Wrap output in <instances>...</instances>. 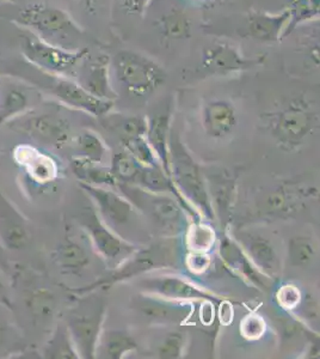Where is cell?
<instances>
[{
	"mask_svg": "<svg viewBox=\"0 0 320 359\" xmlns=\"http://www.w3.org/2000/svg\"><path fill=\"white\" fill-rule=\"evenodd\" d=\"M183 346V338L181 334H171L160 348L162 357H177Z\"/></svg>",
	"mask_w": 320,
	"mask_h": 359,
	"instance_id": "obj_41",
	"label": "cell"
},
{
	"mask_svg": "<svg viewBox=\"0 0 320 359\" xmlns=\"http://www.w3.org/2000/svg\"><path fill=\"white\" fill-rule=\"evenodd\" d=\"M314 123L312 108L304 98H295L272 116V131L286 143L301 142L311 132Z\"/></svg>",
	"mask_w": 320,
	"mask_h": 359,
	"instance_id": "obj_8",
	"label": "cell"
},
{
	"mask_svg": "<svg viewBox=\"0 0 320 359\" xmlns=\"http://www.w3.org/2000/svg\"><path fill=\"white\" fill-rule=\"evenodd\" d=\"M17 164L25 168L30 180L37 184H46L57 179V165L50 156L41 152L30 145H20L13 150Z\"/></svg>",
	"mask_w": 320,
	"mask_h": 359,
	"instance_id": "obj_14",
	"label": "cell"
},
{
	"mask_svg": "<svg viewBox=\"0 0 320 359\" xmlns=\"http://www.w3.org/2000/svg\"><path fill=\"white\" fill-rule=\"evenodd\" d=\"M30 240L28 219L0 191V243L6 252H17L25 248Z\"/></svg>",
	"mask_w": 320,
	"mask_h": 359,
	"instance_id": "obj_12",
	"label": "cell"
},
{
	"mask_svg": "<svg viewBox=\"0 0 320 359\" xmlns=\"http://www.w3.org/2000/svg\"><path fill=\"white\" fill-rule=\"evenodd\" d=\"M267 55L246 57L231 42L216 41L202 50L200 69L211 76H231L257 69L263 65Z\"/></svg>",
	"mask_w": 320,
	"mask_h": 359,
	"instance_id": "obj_4",
	"label": "cell"
},
{
	"mask_svg": "<svg viewBox=\"0 0 320 359\" xmlns=\"http://www.w3.org/2000/svg\"><path fill=\"white\" fill-rule=\"evenodd\" d=\"M11 335H13V327L8 321L0 318V348L8 345Z\"/></svg>",
	"mask_w": 320,
	"mask_h": 359,
	"instance_id": "obj_44",
	"label": "cell"
},
{
	"mask_svg": "<svg viewBox=\"0 0 320 359\" xmlns=\"http://www.w3.org/2000/svg\"><path fill=\"white\" fill-rule=\"evenodd\" d=\"M202 123L204 131L211 138H226L237 126L235 106L226 100L209 101L203 107Z\"/></svg>",
	"mask_w": 320,
	"mask_h": 359,
	"instance_id": "obj_15",
	"label": "cell"
},
{
	"mask_svg": "<svg viewBox=\"0 0 320 359\" xmlns=\"http://www.w3.org/2000/svg\"><path fill=\"white\" fill-rule=\"evenodd\" d=\"M0 81H1V78H0Z\"/></svg>",
	"mask_w": 320,
	"mask_h": 359,
	"instance_id": "obj_49",
	"label": "cell"
},
{
	"mask_svg": "<svg viewBox=\"0 0 320 359\" xmlns=\"http://www.w3.org/2000/svg\"><path fill=\"white\" fill-rule=\"evenodd\" d=\"M81 187L97 205L98 212L101 213L102 218L113 228L127 224L133 217L134 208L132 204L116 193L86 184H81Z\"/></svg>",
	"mask_w": 320,
	"mask_h": 359,
	"instance_id": "obj_13",
	"label": "cell"
},
{
	"mask_svg": "<svg viewBox=\"0 0 320 359\" xmlns=\"http://www.w3.org/2000/svg\"><path fill=\"white\" fill-rule=\"evenodd\" d=\"M288 206V196L284 192H272L264 201V210L269 213L284 212Z\"/></svg>",
	"mask_w": 320,
	"mask_h": 359,
	"instance_id": "obj_40",
	"label": "cell"
},
{
	"mask_svg": "<svg viewBox=\"0 0 320 359\" xmlns=\"http://www.w3.org/2000/svg\"><path fill=\"white\" fill-rule=\"evenodd\" d=\"M122 143L126 147L127 152L133 157L139 164L144 167H157L158 157L153 151L146 137H130L122 139Z\"/></svg>",
	"mask_w": 320,
	"mask_h": 359,
	"instance_id": "obj_30",
	"label": "cell"
},
{
	"mask_svg": "<svg viewBox=\"0 0 320 359\" xmlns=\"http://www.w3.org/2000/svg\"><path fill=\"white\" fill-rule=\"evenodd\" d=\"M151 213L164 228L177 229L182 224V210L167 196H154L150 203Z\"/></svg>",
	"mask_w": 320,
	"mask_h": 359,
	"instance_id": "obj_26",
	"label": "cell"
},
{
	"mask_svg": "<svg viewBox=\"0 0 320 359\" xmlns=\"http://www.w3.org/2000/svg\"><path fill=\"white\" fill-rule=\"evenodd\" d=\"M72 172L77 176L81 184L103 187V186H118V179L108 168L102 167L99 163L91 162L84 157H78L72 161Z\"/></svg>",
	"mask_w": 320,
	"mask_h": 359,
	"instance_id": "obj_21",
	"label": "cell"
},
{
	"mask_svg": "<svg viewBox=\"0 0 320 359\" xmlns=\"http://www.w3.org/2000/svg\"><path fill=\"white\" fill-rule=\"evenodd\" d=\"M32 111V89L0 81V126Z\"/></svg>",
	"mask_w": 320,
	"mask_h": 359,
	"instance_id": "obj_17",
	"label": "cell"
},
{
	"mask_svg": "<svg viewBox=\"0 0 320 359\" xmlns=\"http://www.w3.org/2000/svg\"><path fill=\"white\" fill-rule=\"evenodd\" d=\"M77 147L81 154V157L89 159L95 163L102 164L108 151L101 137L91 131L81 132L78 137Z\"/></svg>",
	"mask_w": 320,
	"mask_h": 359,
	"instance_id": "obj_29",
	"label": "cell"
},
{
	"mask_svg": "<svg viewBox=\"0 0 320 359\" xmlns=\"http://www.w3.org/2000/svg\"><path fill=\"white\" fill-rule=\"evenodd\" d=\"M208 264H209L208 257L202 253L193 254L188 262V266L193 272H203L207 269Z\"/></svg>",
	"mask_w": 320,
	"mask_h": 359,
	"instance_id": "obj_42",
	"label": "cell"
},
{
	"mask_svg": "<svg viewBox=\"0 0 320 359\" xmlns=\"http://www.w3.org/2000/svg\"><path fill=\"white\" fill-rule=\"evenodd\" d=\"M0 306H5L6 309H13V308L11 292L1 276H0Z\"/></svg>",
	"mask_w": 320,
	"mask_h": 359,
	"instance_id": "obj_43",
	"label": "cell"
},
{
	"mask_svg": "<svg viewBox=\"0 0 320 359\" xmlns=\"http://www.w3.org/2000/svg\"><path fill=\"white\" fill-rule=\"evenodd\" d=\"M286 8L291 15V22L287 30V35L289 36L298 25L316 21V18H319L320 0H288V6Z\"/></svg>",
	"mask_w": 320,
	"mask_h": 359,
	"instance_id": "obj_27",
	"label": "cell"
},
{
	"mask_svg": "<svg viewBox=\"0 0 320 359\" xmlns=\"http://www.w3.org/2000/svg\"><path fill=\"white\" fill-rule=\"evenodd\" d=\"M170 128V114H159L151 120L147 128L146 139L153 151L157 154L159 161L167 163V137Z\"/></svg>",
	"mask_w": 320,
	"mask_h": 359,
	"instance_id": "obj_25",
	"label": "cell"
},
{
	"mask_svg": "<svg viewBox=\"0 0 320 359\" xmlns=\"http://www.w3.org/2000/svg\"><path fill=\"white\" fill-rule=\"evenodd\" d=\"M135 348L133 339L123 333L113 332L106 335V341L103 344V350L109 358H121Z\"/></svg>",
	"mask_w": 320,
	"mask_h": 359,
	"instance_id": "obj_33",
	"label": "cell"
},
{
	"mask_svg": "<svg viewBox=\"0 0 320 359\" xmlns=\"http://www.w3.org/2000/svg\"><path fill=\"white\" fill-rule=\"evenodd\" d=\"M247 253L251 262L269 277H275L279 272V260L272 245L260 236H249L246 238Z\"/></svg>",
	"mask_w": 320,
	"mask_h": 359,
	"instance_id": "obj_22",
	"label": "cell"
},
{
	"mask_svg": "<svg viewBox=\"0 0 320 359\" xmlns=\"http://www.w3.org/2000/svg\"><path fill=\"white\" fill-rule=\"evenodd\" d=\"M79 223L88 233L94 248L106 262L118 265L135 253L137 248L113 233V230L99 219L94 208L83 211L79 216Z\"/></svg>",
	"mask_w": 320,
	"mask_h": 359,
	"instance_id": "obj_6",
	"label": "cell"
},
{
	"mask_svg": "<svg viewBox=\"0 0 320 359\" xmlns=\"http://www.w3.org/2000/svg\"><path fill=\"white\" fill-rule=\"evenodd\" d=\"M41 355L52 359L79 358L67 326L59 325L54 330L53 334L49 338L48 343L46 344Z\"/></svg>",
	"mask_w": 320,
	"mask_h": 359,
	"instance_id": "obj_24",
	"label": "cell"
},
{
	"mask_svg": "<svg viewBox=\"0 0 320 359\" xmlns=\"http://www.w3.org/2000/svg\"><path fill=\"white\" fill-rule=\"evenodd\" d=\"M81 4L84 5L86 8H89L90 11H94L97 4V0H78Z\"/></svg>",
	"mask_w": 320,
	"mask_h": 359,
	"instance_id": "obj_48",
	"label": "cell"
},
{
	"mask_svg": "<svg viewBox=\"0 0 320 359\" xmlns=\"http://www.w3.org/2000/svg\"><path fill=\"white\" fill-rule=\"evenodd\" d=\"M111 172L118 181L121 180L123 182H130L138 179L140 169L138 162L128 152H122L113 156Z\"/></svg>",
	"mask_w": 320,
	"mask_h": 359,
	"instance_id": "obj_32",
	"label": "cell"
},
{
	"mask_svg": "<svg viewBox=\"0 0 320 359\" xmlns=\"http://www.w3.org/2000/svg\"><path fill=\"white\" fill-rule=\"evenodd\" d=\"M25 306L34 318L46 321L52 318L57 308V301L52 291L36 286L25 292Z\"/></svg>",
	"mask_w": 320,
	"mask_h": 359,
	"instance_id": "obj_23",
	"label": "cell"
},
{
	"mask_svg": "<svg viewBox=\"0 0 320 359\" xmlns=\"http://www.w3.org/2000/svg\"><path fill=\"white\" fill-rule=\"evenodd\" d=\"M20 52L32 65L42 72L60 77H74L78 67L85 60L89 48L69 50L42 41L35 35L22 37Z\"/></svg>",
	"mask_w": 320,
	"mask_h": 359,
	"instance_id": "obj_3",
	"label": "cell"
},
{
	"mask_svg": "<svg viewBox=\"0 0 320 359\" xmlns=\"http://www.w3.org/2000/svg\"><path fill=\"white\" fill-rule=\"evenodd\" d=\"M291 15L287 8L281 13L250 11L245 20V36L260 43H277L287 35Z\"/></svg>",
	"mask_w": 320,
	"mask_h": 359,
	"instance_id": "obj_11",
	"label": "cell"
},
{
	"mask_svg": "<svg viewBox=\"0 0 320 359\" xmlns=\"http://www.w3.org/2000/svg\"><path fill=\"white\" fill-rule=\"evenodd\" d=\"M78 83L90 94L106 101H113L116 93L110 84V57L99 55L81 69Z\"/></svg>",
	"mask_w": 320,
	"mask_h": 359,
	"instance_id": "obj_16",
	"label": "cell"
},
{
	"mask_svg": "<svg viewBox=\"0 0 320 359\" xmlns=\"http://www.w3.org/2000/svg\"><path fill=\"white\" fill-rule=\"evenodd\" d=\"M102 320V308H86V306H79L69 316L67 328L79 357H94Z\"/></svg>",
	"mask_w": 320,
	"mask_h": 359,
	"instance_id": "obj_9",
	"label": "cell"
},
{
	"mask_svg": "<svg viewBox=\"0 0 320 359\" xmlns=\"http://www.w3.org/2000/svg\"><path fill=\"white\" fill-rule=\"evenodd\" d=\"M147 289L162 297L174 299H200L208 297L209 294L201 290L197 286L177 277L158 278L155 280H147Z\"/></svg>",
	"mask_w": 320,
	"mask_h": 359,
	"instance_id": "obj_18",
	"label": "cell"
},
{
	"mask_svg": "<svg viewBox=\"0 0 320 359\" xmlns=\"http://www.w3.org/2000/svg\"><path fill=\"white\" fill-rule=\"evenodd\" d=\"M5 253H6V249L1 245L0 243V269H4V271H8V260H6V257H5Z\"/></svg>",
	"mask_w": 320,
	"mask_h": 359,
	"instance_id": "obj_47",
	"label": "cell"
},
{
	"mask_svg": "<svg viewBox=\"0 0 320 359\" xmlns=\"http://www.w3.org/2000/svg\"><path fill=\"white\" fill-rule=\"evenodd\" d=\"M45 76L47 77V82L43 86L46 91L65 106L85 111L97 118L106 116L113 109V101L96 97L71 78L48 74H45Z\"/></svg>",
	"mask_w": 320,
	"mask_h": 359,
	"instance_id": "obj_5",
	"label": "cell"
},
{
	"mask_svg": "<svg viewBox=\"0 0 320 359\" xmlns=\"http://www.w3.org/2000/svg\"><path fill=\"white\" fill-rule=\"evenodd\" d=\"M15 22L42 41L69 50L84 48L85 33L69 13L43 3H33L20 8Z\"/></svg>",
	"mask_w": 320,
	"mask_h": 359,
	"instance_id": "obj_1",
	"label": "cell"
},
{
	"mask_svg": "<svg viewBox=\"0 0 320 359\" xmlns=\"http://www.w3.org/2000/svg\"><path fill=\"white\" fill-rule=\"evenodd\" d=\"M158 27L165 41H181L191 36L194 25L187 13L179 8H171L159 18Z\"/></svg>",
	"mask_w": 320,
	"mask_h": 359,
	"instance_id": "obj_19",
	"label": "cell"
},
{
	"mask_svg": "<svg viewBox=\"0 0 320 359\" xmlns=\"http://www.w3.org/2000/svg\"><path fill=\"white\" fill-rule=\"evenodd\" d=\"M15 131L47 145L60 147L69 140L71 126L60 115L52 113H32L22 115L10 123Z\"/></svg>",
	"mask_w": 320,
	"mask_h": 359,
	"instance_id": "obj_7",
	"label": "cell"
},
{
	"mask_svg": "<svg viewBox=\"0 0 320 359\" xmlns=\"http://www.w3.org/2000/svg\"><path fill=\"white\" fill-rule=\"evenodd\" d=\"M138 179L142 186L151 192H165L172 189L170 181L159 165L145 168L140 172Z\"/></svg>",
	"mask_w": 320,
	"mask_h": 359,
	"instance_id": "obj_34",
	"label": "cell"
},
{
	"mask_svg": "<svg viewBox=\"0 0 320 359\" xmlns=\"http://www.w3.org/2000/svg\"><path fill=\"white\" fill-rule=\"evenodd\" d=\"M188 1H190L191 4H194L195 6H199V8H207V10H209V8L223 6V5L228 3L230 0H188Z\"/></svg>",
	"mask_w": 320,
	"mask_h": 359,
	"instance_id": "obj_45",
	"label": "cell"
},
{
	"mask_svg": "<svg viewBox=\"0 0 320 359\" xmlns=\"http://www.w3.org/2000/svg\"><path fill=\"white\" fill-rule=\"evenodd\" d=\"M221 255L226 260L232 269L238 271L244 277L249 278L252 283L263 285V282L260 280V276L252 269L251 262H249L243 252L240 250L239 247L226 238L221 245Z\"/></svg>",
	"mask_w": 320,
	"mask_h": 359,
	"instance_id": "obj_28",
	"label": "cell"
},
{
	"mask_svg": "<svg viewBox=\"0 0 320 359\" xmlns=\"http://www.w3.org/2000/svg\"><path fill=\"white\" fill-rule=\"evenodd\" d=\"M122 10L130 16L144 17L152 0H118Z\"/></svg>",
	"mask_w": 320,
	"mask_h": 359,
	"instance_id": "obj_39",
	"label": "cell"
},
{
	"mask_svg": "<svg viewBox=\"0 0 320 359\" xmlns=\"http://www.w3.org/2000/svg\"><path fill=\"white\" fill-rule=\"evenodd\" d=\"M267 325L258 315H249L240 323V333L249 340L260 339L264 334Z\"/></svg>",
	"mask_w": 320,
	"mask_h": 359,
	"instance_id": "obj_36",
	"label": "cell"
},
{
	"mask_svg": "<svg viewBox=\"0 0 320 359\" xmlns=\"http://www.w3.org/2000/svg\"><path fill=\"white\" fill-rule=\"evenodd\" d=\"M277 299L281 306L286 309H294L300 304V290L294 285H284L277 292Z\"/></svg>",
	"mask_w": 320,
	"mask_h": 359,
	"instance_id": "obj_38",
	"label": "cell"
},
{
	"mask_svg": "<svg viewBox=\"0 0 320 359\" xmlns=\"http://www.w3.org/2000/svg\"><path fill=\"white\" fill-rule=\"evenodd\" d=\"M314 255L312 242L306 237L293 238L289 245V257L293 265L302 266L311 262Z\"/></svg>",
	"mask_w": 320,
	"mask_h": 359,
	"instance_id": "obj_35",
	"label": "cell"
},
{
	"mask_svg": "<svg viewBox=\"0 0 320 359\" xmlns=\"http://www.w3.org/2000/svg\"><path fill=\"white\" fill-rule=\"evenodd\" d=\"M174 167L177 184L184 191L183 193H186L206 215L211 216V203L199 167L181 145L174 154Z\"/></svg>",
	"mask_w": 320,
	"mask_h": 359,
	"instance_id": "obj_10",
	"label": "cell"
},
{
	"mask_svg": "<svg viewBox=\"0 0 320 359\" xmlns=\"http://www.w3.org/2000/svg\"><path fill=\"white\" fill-rule=\"evenodd\" d=\"M220 318H221V323L225 325H228L231 323L232 318H233V311H232L231 306L228 303H225L223 306H221V313H220Z\"/></svg>",
	"mask_w": 320,
	"mask_h": 359,
	"instance_id": "obj_46",
	"label": "cell"
},
{
	"mask_svg": "<svg viewBox=\"0 0 320 359\" xmlns=\"http://www.w3.org/2000/svg\"><path fill=\"white\" fill-rule=\"evenodd\" d=\"M215 233L208 225L195 224L191 226L187 236L188 247L194 253H207L214 245Z\"/></svg>",
	"mask_w": 320,
	"mask_h": 359,
	"instance_id": "obj_31",
	"label": "cell"
},
{
	"mask_svg": "<svg viewBox=\"0 0 320 359\" xmlns=\"http://www.w3.org/2000/svg\"><path fill=\"white\" fill-rule=\"evenodd\" d=\"M57 266L64 272L78 273L89 265L90 257L86 249L71 237H65L54 254Z\"/></svg>",
	"mask_w": 320,
	"mask_h": 359,
	"instance_id": "obj_20",
	"label": "cell"
},
{
	"mask_svg": "<svg viewBox=\"0 0 320 359\" xmlns=\"http://www.w3.org/2000/svg\"><path fill=\"white\" fill-rule=\"evenodd\" d=\"M120 126H121L123 138L146 137L148 121L141 116H130V118H123Z\"/></svg>",
	"mask_w": 320,
	"mask_h": 359,
	"instance_id": "obj_37",
	"label": "cell"
},
{
	"mask_svg": "<svg viewBox=\"0 0 320 359\" xmlns=\"http://www.w3.org/2000/svg\"><path fill=\"white\" fill-rule=\"evenodd\" d=\"M110 69L121 86L134 96H148L167 82L165 69L139 52L125 49L110 59Z\"/></svg>",
	"mask_w": 320,
	"mask_h": 359,
	"instance_id": "obj_2",
	"label": "cell"
}]
</instances>
